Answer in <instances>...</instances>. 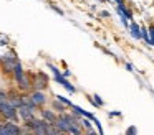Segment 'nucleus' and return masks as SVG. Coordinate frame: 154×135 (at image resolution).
<instances>
[{"label": "nucleus", "instance_id": "1", "mask_svg": "<svg viewBox=\"0 0 154 135\" xmlns=\"http://www.w3.org/2000/svg\"><path fill=\"white\" fill-rule=\"evenodd\" d=\"M53 125H57L63 134H76V135L85 134V128L80 122V115H76V114L61 112V114H58V119Z\"/></svg>", "mask_w": 154, "mask_h": 135}, {"label": "nucleus", "instance_id": "2", "mask_svg": "<svg viewBox=\"0 0 154 135\" xmlns=\"http://www.w3.org/2000/svg\"><path fill=\"white\" fill-rule=\"evenodd\" d=\"M18 61H20V59H18L17 53H15L14 49H8V51L5 53V54H2V58H0V68H2V71H4L5 74H12Z\"/></svg>", "mask_w": 154, "mask_h": 135}, {"label": "nucleus", "instance_id": "3", "mask_svg": "<svg viewBox=\"0 0 154 135\" xmlns=\"http://www.w3.org/2000/svg\"><path fill=\"white\" fill-rule=\"evenodd\" d=\"M23 124H27L32 128V134H38V135H47L50 132V127L53 125L50 122H47L43 117H33L32 120L23 122Z\"/></svg>", "mask_w": 154, "mask_h": 135}, {"label": "nucleus", "instance_id": "4", "mask_svg": "<svg viewBox=\"0 0 154 135\" xmlns=\"http://www.w3.org/2000/svg\"><path fill=\"white\" fill-rule=\"evenodd\" d=\"M48 69H50V71L53 72L55 81H57L58 84H61V86H63V87L66 89L68 92H71V94H75V92H76V87H75V86L71 84L70 81H68V79H66V76H63V74H61V72H60V69H58L57 66H53L51 63H48Z\"/></svg>", "mask_w": 154, "mask_h": 135}, {"label": "nucleus", "instance_id": "5", "mask_svg": "<svg viewBox=\"0 0 154 135\" xmlns=\"http://www.w3.org/2000/svg\"><path fill=\"white\" fill-rule=\"evenodd\" d=\"M0 114H2V119H4V120H12V122L20 120V117H18V109L14 107L10 102L0 104Z\"/></svg>", "mask_w": 154, "mask_h": 135}, {"label": "nucleus", "instance_id": "6", "mask_svg": "<svg viewBox=\"0 0 154 135\" xmlns=\"http://www.w3.org/2000/svg\"><path fill=\"white\" fill-rule=\"evenodd\" d=\"M48 87V76L43 71L32 74V91H45Z\"/></svg>", "mask_w": 154, "mask_h": 135}, {"label": "nucleus", "instance_id": "7", "mask_svg": "<svg viewBox=\"0 0 154 135\" xmlns=\"http://www.w3.org/2000/svg\"><path fill=\"white\" fill-rule=\"evenodd\" d=\"M37 110H40V109H37L32 104H20L18 105V117L22 122H28L33 117H37Z\"/></svg>", "mask_w": 154, "mask_h": 135}, {"label": "nucleus", "instance_id": "8", "mask_svg": "<svg viewBox=\"0 0 154 135\" xmlns=\"http://www.w3.org/2000/svg\"><path fill=\"white\" fill-rule=\"evenodd\" d=\"M28 95H30V104L35 105L37 109L45 107V104L48 102V97L45 94V91H30Z\"/></svg>", "mask_w": 154, "mask_h": 135}, {"label": "nucleus", "instance_id": "9", "mask_svg": "<svg viewBox=\"0 0 154 135\" xmlns=\"http://www.w3.org/2000/svg\"><path fill=\"white\" fill-rule=\"evenodd\" d=\"M15 84H17V89L22 92H30L32 91V74H28V72H25L23 76H22L18 81H15Z\"/></svg>", "mask_w": 154, "mask_h": 135}, {"label": "nucleus", "instance_id": "10", "mask_svg": "<svg viewBox=\"0 0 154 135\" xmlns=\"http://www.w3.org/2000/svg\"><path fill=\"white\" fill-rule=\"evenodd\" d=\"M40 117H43L47 122H50V124H55L58 119V114L53 110V109H40Z\"/></svg>", "mask_w": 154, "mask_h": 135}, {"label": "nucleus", "instance_id": "11", "mask_svg": "<svg viewBox=\"0 0 154 135\" xmlns=\"http://www.w3.org/2000/svg\"><path fill=\"white\" fill-rule=\"evenodd\" d=\"M23 74H25V69H23V66H22V63L18 61L17 66H15V69H14V72H12V78H14V81H18Z\"/></svg>", "mask_w": 154, "mask_h": 135}, {"label": "nucleus", "instance_id": "12", "mask_svg": "<svg viewBox=\"0 0 154 135\" xmlns=\"http://www.w3.org/2000/svg\"><path fill=\"white\" fill-rule=\"evenodd\" d=\"M66 104H63L61 101H58V99H55L53 102H51V109H53L55 112H58V114H61V112H66Z\"/></svg>", "mask_w": 154, "mask_h": 135}, {"label": "nucleus", "instance_id": "13", "mask_svg": "<svg viewBox=\"0 0 154 135\" xmlns=\"http://www.w3.org/2000/svg\"><path fill=\"white\" fill-rule=\"evenodd\" d=\"M129 31H131V35H133V38H136V40H141V26L137 25V23H129Z\"/></svg>", "mask_w": 154, "mask_h": 135}, {"label": "nucleus", "instance_id": "14", "mask_svg": "<svg viewBox=\"0 0 154 135\" xmlns=\"http://www.w3.org/2000/svg\"><path fill=\"white\" fill-rule=\"evenodd\" d=\"M118 12L123 13V15L126 16L128 20H133V12H131V8H128L124 3H123V5H118Z\"/></svg>", "mask_w": 154, "mask_h": 135}, {"label": "nucleus", "instance_id": "15", "mask_svg": "<svg viewBox=\"0 0 154 135\" xmlns=\"http://www.w3.org/2000/svg\"><path fill=\"white\" fill-rule=\"evenodd\" d=\"M81 125L85 127V132H90V134H93V128H91V124H90V120H88V117L85 119V120H81Z\"/></svg>", "mask_w": 154, "mask_h": 135}, {"label": "nucleus", "instance_id": "16", "mask_svg": "<svg viewBox=\"0 0 154 135\" xmlns=\"http://www.w3.org/2000/svg\"><path fill=\"white\" fill-rule=\"evenodd\" d=\"M4 102H8V91L0 89V104H4Z\"/></svg>", "mask_w": 154, "mask_h": 135}, {"label": "nucleus", "instance_id": "17", "mask_svg": "<svg viewBox=\"0 0 154 135\" xmlns=\"http://www.w3.org/2000/svg\"><path fill=\"white\" fill-rule=\"evenodd\" d=\"M8 43H10L8 36H5L4 33H0V46H8Z\"/></svg>", "mask_w": 154, "mask_h": 135}, {"label": "nucleus", "instance_id": "18", "mask_svg": "<svg viewBox=\"0 0 154 135\" xmlns=\"http://www.w3.org/2000/svg\"><path fill=\"white\" fill-rule=\"evenodd\" d=\"M147 30H149V38H151V45L154 46V25H151V26H149V28H147Z\"/></svg>", "mask_w": 154, "mask_h": 135}, {"label": "nucleus", "instance_id": "19", "mask_svg": "<svg viewBox=\"0 0 154 135\" xmlns=\"http://www.w3.org/2000/svg\"><path fill=\"white\" fill-rule=\"evenodd\" d=\"M57 99H58V101H61V102H63V104H66L68 107H71V102L68 101L66 97H63V95H57Z\"/></svg>", "mask_w": 154, "mask_h": 135}, {"label": "nucleus", "instance_id": "20", "mask_svg": "<svg viewBox=\"0 0 154 135\" xmlns=\"http://www.w3.org/2000/svg\"><path fill=\"white\" fill-rule=\"evenodd\" d=\"M50 7H51V8H53V10H55V12H57V13H58V15H63V10H61V8H58V7H57V5H53V3H51V5H50Z\"/></svg>", "mask_w": 154, "mask_h": 135}, {"label": "nucleus", "instance_id": "21", "mask_svg": "<svg viewBox=\"0 0 154 135\" xmlns=\"http://www.w3.org/2000/svg\"><path fill=\"white\" fill-rule=\"evenodd\" d=\"M126 134H137V128H136V127H129V128L126 130Z\"/></svg>", "mask_w": 154, "mask_h": 135}, {"label": "nucleus", "instance_id": "22", "mask_svg": "<svg viewBox=\"0 0 154 135\" xmlns=\"http://www.w3.org/2000/svg\"><path fill=\"white\" fill-rule=\"evenodd\" d=\"M100 16H104V18H108V16H109V12H100Z\"/></svg>", "mask_w": 154, "mask_h": 135}, {"label": "nucleus", "instance_id": "23", "mask_svg": "<svg viewBox=\"0 0 154 135\" xmlns=\"http://www.w3.org/2000/svg\"><path fill=\"white\" fill-rule=\"evenodd\" d=\"M114 2H116L118 5H123V3H124V0H114Z\"/></svg>", "mask_w": 154, "mask_h": 135}, {"label": "nucleus", "instance_id": "24", "mask_svg": "<svg viewBox=\"0 0 154 135\" xmlns=\"http://www.w3.org/2000/svg\"><path fill=\"white\" fill-rule=\"evenodd\" d=\"M0 117H2V114H0Z\"/></svg>", "mask_w": 154, "mask_h": 135}, {"label": "nucleus", "instance_id": "25", "mask_svg": "<svg viewBox=\"0 0 154 135\" xmlns=\"http://www.w3.org/2000/svg\"><path fill=\"white\" fill-rule=\"evenodd\" d=\"M0 58H2V56H0Z\"/></svg>", "mask_w": 154, "mask_h": 135}]
</instances>
